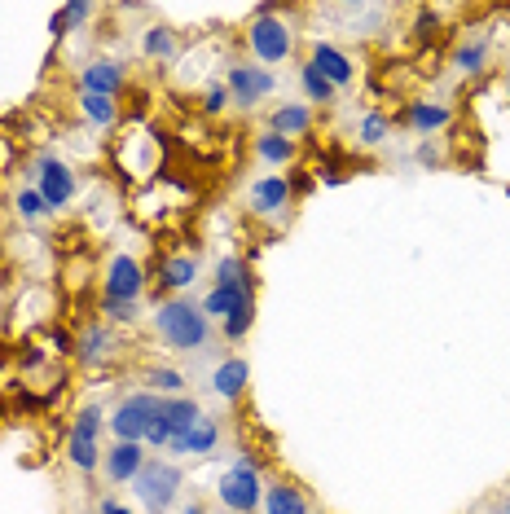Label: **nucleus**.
Masks as SVG:
<instances>
[{
    "instance_id": "obj_3",
    "label": "nucleus",
    "mask_w": 510,
    "mask_h": 514,
    "mask_svg": "<svg viewBox=\"0 0 510 514\" xmlns=\"http://www.w3.org/2000/svg\"><path fill=\"white\" fill-rule=\"evenodd\" d=\"M216 497L225 510L234 514H255V506L264 501V484H260V462L255 457H238L216 484Z\"/></svg>"
},
{
    "instance_id": "obj_28",
    "label": "nucleus",
    "mask_w": 510,
    "mask_h": 514,
    "mask_svg": "<svg viewBox=\"0 0 510 514\" xmlns=\"http://www.w3.org/2000/svg\"><path fill=\"white\" fill-rule=\"evenodd\" d=\"M93 14V5L88 0H71V5H62L58 14H53V22H49V31H53V40H62L71 27H80V22Z\"/></svg>"
},
{
    "instance_id": "obj_4",
    "label": "nucleus",
    "mask_w": 510,
    "mask_h": 514,
    "mask_svg": "<svg viewBox=\"0 0 510 514\" xmlns=\"http://www.w3.org/2000/svg\"><path fill=\"white\" fill-rule=\"evenodd\" d=\"M159 409L163 400L154 396V391H132L115 405L110 413V431H115V440H128V444H146V431L159 422Z\"/></svg>"
},
{
    "instance_id": "obj_38",
    "label": "nucleus",
    "mask_w": 510,
    "mask_h": 514,
    "mask_svg": "<svg viewBox=\"0 0 510 514\" xmlns=\"http://www.w3.org/2000/svg\"><path fill=\"white\" fill-rule=\"evenodd\" d=\"M185 514H207L203 506H185Z\"/></svg>"
},
{
    "instance_id": "obj_11",
    "label": "nucleus",
    "mask_w": 510,
    "mask_h": 514,
    "mask_svg": "<svg viewBox=\"0 0 510 514\" xmlns=\"http://www.w3.org/2000/svg\"><path fill=\"white\" fill-rule=\"evenodd\" d=\"M146 466V449L141 444H128V440H115V449L102 453V471L110 484H132Z\"/></svg>"
},
{
    "instance_id": "obj_34",
    "label": "nucleus",
    "mask_w": 510,
    "mask_h": 514,
    "mask_svg": "<svg viewBox=\"0 0 510 514\" xmlns=\"http://www.w3.org/2000/svg\"><path fill=\"white\" fill-rule=\"evenodd\" d=\"M251 326H255V308H247V312H238V317L225 321V339H242Z\"/></svg>"
},
{
    "instance_id": "obj_12",
    "label": "nucleus",
    "mask_w": 510,
    "mask_h": 514,
    "mask_svg": "<svg viewBox=\"0 0 510 514\" xmlns=\"http://www.w3.org/2000/svg\"><path fill=\"white\" fill-rule=\"evenodd\" d=\"M124 88V66L110 62V58H97L84 66L80 75V93H97V97H115Z\"/></svg>"
},
{
    "instance_id": "obj_21",
    "label": "nucleus",
    "mask_w": 510,
    "mask_h": 514,
    "mask_svg": "<svg viewBox=\"0 0 510 514\" xmlns=\"http://www.w3.org/2000/svg\"><path fill=\"white\" fill-rule=\"evenodd\" d=\"M66 457H71L75 471H97V466H102V449H97V435L71 431V440H66Z\"/></svg>"
},
{
    "instance_id": "obj_23",
    "label": "nucleus",
    "mask_w": 510,
    "mask_h": 514,
    "mask_svg": "<svg viewBox=\"0 0 510 514\" xmlns=\"http://www.w3.org/2000/svg\"><path fill=\"white\" fill-rule=\"evenodd\" d=\"M255 154H260L264 163H273V167H286L295 159V141L277 137V132H260V137H255Z\"/></svg>"
},
{
    "instance_id": "obj_13",
    "label": "nucleus",
    "mask_w": 510,
    "mask_h": 514,
    "mask_svg": "<svg viewBox=\"0 0 510 514\" xmlns=\"http://www.w3.org/2000/svg\"><path fill=\"white\" fill-rule=\"evenodd\" d=\"M308 62H313L317 71L326 75V80L335 84V88L352 84V75H357V66H352V58H348V53H339L335 44H326V40H317V44H313V58H308Z\"/></svg>"
},
{
    "instance_id": "obj_24",
    "label": "nucleus",
    "mask_w": 510,
    "mask_h": 514,
    "mask_svg": "<svg viewBox=\"0 0 510 514\" xmlns=\"http://www.w3.org/2000/svg\"><path fill=\"white\" fill-rule=\"evenodd\" d=\"M299 84H304V97H308V102H321V106H326V102H335V93H339V88L330 84L326 75H321L317 66H313V62H304V66H299Z\"/></svg>"
},
{
    "instance_id": "obj_33",
    "label": "nucleus",
    "mask_w": 510,
    "mask_h": 514,
    "mask_svg": "<svg viewBox=\"0 0 510 514\" xmlns=\"http://www.w3.org/2000/svg\"><path fill=\"white\" fill-rule=\"evenodd\" d=\"M71 431L97 435V431H102V409H97V405H84L80 413H75V427H71Z\"/></svg>"
},
{
    "instance_id": "obj_37",
    "label": "nucleus",
    "mask_w": 510,
    "mask_h": 514,
    "mask_svg": "<svg viewBox=\"0 0 510 514\" xmlns=\"http://www.w3.org/2000/svg\"><path fill=\"white\" fill-rule=\"evenodd\" d=\"M102 514H132V510H128V506H119L115 497H106V501H102Z\"/></svg>"
},
{
    "instance_id": "obj_26",
    "label": "nucleus",
    "mask_w": 510,
    "mask_h": 514,
    "mask_svg": "<svg viewBox=\"0 0 510 514\" xmlns=\"http://www.w3.org/2000/svg\"><path fill=\"white\" fill-rule=\"evenodd\" d=\"M146 391H154V396H185V374L181 370H168V365H150L146 370Z\"/></svg>"
},
{
    "instance_id": "obj_7",
    "label": "nucleus",
    "mask_w": 510,
    "mask_h": 514,
    "mask_svg": "<svg viewBox=\"0 0 510 514\" xmlns=\"http://www.w3.org/2000/svg\"><path fill=\"white\" fill-rule=\"evenodd\" d=\"M229 97H234L238 106H255V102H264V97H273V88H277V75L269 71V66H251V62H234L229 66Z\"/></svg>"
},
{
    "instance_id": "obj_14",
    "label": "nucleus",
    "mask_w": 510,
    "mask_h": 514,
    "mask_svg": "<svg viewBox=\"0 0 510 514\" xmlns=\"http://www.w3.org/2000/svg\"><path fill=\"white\" fill-rule=\"evenodd\" d=\"M286 203H291V185H286L282 176H260V181L251 185V211L255 216H277Z\"/></svg>"
},
{
    "instance_id": "obj_8",
    "label": "nucleus",
    "mask_w": 510,
    "mask_h": 514,
    "mask_svg": "<svg viewBox=\"0 0 510 514\" xmlns=\"http://www.w3.org/2000/svg\"><path fill=\"white\" fill-rule=\"evenodd\" d=\"M141 290H146V268H141L137 255H115L106 264V299L115 304H137Z\"/></svg>"
},
{
    "instance_id": "obj_6",
    "label": "nucleus",
    "mask_w": 510,
    "mask_h": 514,
    "mask_svg": "<svg viewBox=\"0 0 510 514\" xmlns=\"http://www.w3.org/2000/svg\"><path fill=\"white\" fill-rule=\"evenodd\" d=\"M198 418H203V405H198L194 396H168L163 400V409H159V422L146 431V444L150 449H168L172 435L190 431Z\"/></svg>"
},
{
    "instance_id": "obj_17",
    "label": "nucleus",
    "mask_w": 510,
    "mask_h": 514,
    "mask_svg": "<svg viewBox=\"0 0 510 514\" xmlns=\"http://www.w3.org/2000/svg\"><path fill=\"white\" fill-rule=\"evenodd\" d=\"M313 128V110L308 106H299V102H286V106H277L273 110V119H269V132H277V137H304V132Z\"/></svg>"
},
{
    "instance_id": "obj_19",
    "label": "nucleus",
    "mask_w": 510,
    "mask_h": 514,
    "mask_svg": "<svg viewBox=\"0 0 510 514\" xmlns=\"http://www.w3.org/2000/svg\"><path fill=\"white\" fill-rule=\"evenodd\" d=\"M115 348H119V334L110 330V326H93V330L80 334V361L84 365H97L102 356H110Z\"/></svg>"
},
{
    "instance_id": "obj_31",
    "label": "nucleus",
    "mask_w": 510,
    "mask_h": 514,
    "mask_svg": "<svg viewBox=\"0 0 510 514\" xmlns=\"http://www.w3.org/2000/svg\"><path fill=\"white\" fill-rule=\"evenodd\" d=\"M387 128H392V124H387V119L383 115H365L361 119V145H383L387 141Z\"/></svg>"
},
{
    "instance_id": "obj_1",
    "label": "nucleus",
    "mask_w": 510,
    "mask_h": 514,
    "mask_svg": "<svg viewBox=\"0 0 510 514\" xmlns=\"http://www.w3.org/2000/svg\"><path fill=\"white\" fill-rule=\"evenodd\" d=\"M154 330L168 343L172 352H198L207 339H212V321L203 317V308H194L190 299H168L154 312Z\"/></svg>"
},
{
    "instance_id": "obj_22",
    "label": "nucleus",
    "mask_w": 510,
    "mask_h": 514,
    "mask_svg": "<svg viewBox=\"0 0 510 514\" xmlns=\"http://www.w3.org/2000/svg\"><path fill=\"white\" fill-rule=\"evenodd\" d=\"M194 277H198V260H194V255H172V260L159 268V282L168 290H190Z\"/></svg>"
},
{
    "instance_id": "obj_20",
    "label": "nucleus",
    "mask_w": 510,
    "mask_h": 514,
    "mask_svg": "<svg viewBox=\"0 0 510 514\" xmlns=\"http://www.w3.org/2000/svg\"><path fill=\"white\" fill-rule=\"evenodd\" d=\"M260 506H264V514H308V501L295 484H273Z\"/></svg>"
},
{
    "instance_id": "obj_18",
    "label": "nucleus",
    "mask_w": 510,
    "mask_h": 514,
    "mask_svg": "<svg viewBox=\"0 0 510 514\" xmlns=\"http://www.w3.org/2000/svg\"><path fill=\"white\" fill-rule=\"evenodd\" d=\"M405 124L414 128V132H423V137H431V132H440L449 124V106H440V102H414L405 110Z\"/></svg>"
},
{
    "instance_id": "obj_5",
    "label": "nucleus",
    "mask_w": 510,
    "mask_h": 514,
    "mask_svg": "<svg viewBox=\"0 0 510 514\" xmlns=\"http://www.w3.org/2000/svg\"><path fill=\"white\" fill-rule=\"evenodd\" d=\"M247 49L255 53V62L277 66V62L291 58V49H295V31L286 27V22H277L273 14H269V18H255L251 27H247Z\"/></svg>"
},
{
    "instance_id": "obj_10",
    "label": "nucleus",
    "mask_w": 510,
    "mask_h": 514,
    "mask_svg": "<svg viewBox=\"0 0 510 514\" xmlns=\"http://www.w3.org/2000/svg\"><path fill=\"white\" fill-rule=\"evenodd\" d=\"M198 308H203V317H207V321H229V317H238V312L255 308V290L216 282L212 290H207V299H203Z\"/></svg>"
},
{
    "instance_id": "obj_15",
    "label": "nucleus",
    "mask_w": 510,
    "mask_h": 514,
    "mask_svg": "<svg viewBox=\"0 0 510 514\" xmlns=\"http://www.w3.org/2000/svg\"><path fill=\"white\" fill-rule=\"evenodd\" d=\"M216 440H220V422L203 413V418H198L190 431L172 435L168 449H172V453H212V449H216Z\"/></svg>"
},
{
    "instance_id": "obj_25",
    "label": "nucleus",
    "mask_w": 510,
    "mask_h": 514,
    "mask_svg": "<svg viewBox=\"0 0 510 514\" xmlns=\"http://www.w3.org/2000/svg\"><path fill=\"white\" fill-rule=\"evenodd\" d=\"M80 110L88 119H93L97 128H110L119 124V102L115 97H97V93H80Z\"/></svg>"
},
{
    "instance_id": "obj_35",
    "label": "nucleus",
    "mask_w": 510,
    "mask_h": 514,
    "mask_svg": "<svg viewBox=\"0 0 510 514\" xmlns=\"http://www.w3.org/2000/svg\"><path fill=\"white\" fill-rule=\"evenodd\" d=\"M229 102H234V97H229V88H225V84H216V88H207L203 110H207V115H220V110H225Z\"/></svg>"
},
{
    "instance_id": "obj_2",
    "label": "nucleus",
    "mask_w": 510,
    "mask_h": 514,
    "mask_svg": "<svg viewBox=\"0 0 510 514\" xmlns=\"http://www.w3.org/2000/svg\"><path fill=\"white\" fill-rule=\"evenodd\" d=\"M181 466L163 462V457H150L146 466H141V475L132 479V488H137V501L146 506L150 514H168L176 506V497H181Z\"/></svg>"
},
{
    "instance_id": "obj_29",
    "label": "nucleus",
    "mask_w": 510,
    "mask_h": 514,
    "mask_svg": "<svg viewBox=\"0 0 510 514\" xmlns=\"http://www.w3.org/2000/svg\"><path fill=\"white\" fill-rule=\"evenodd\" d=\"M216 282H225V286H247V290H255V277H251V268H247V260H238V255H225V260L216 264Z\"/></svg>"
},
{
    "instance_id": "obj_30",
    "label": "nucleus",
    "mask_w": 510,
    "mask_h": 514,
    "mask_svg": "<svg viewBox=\"0 0 510 514\" xmlns=\"http://www.w3.org/2000/svg\"><path fill=\"white\" fill-rule=\"evenodd\" d=\"M141 49H146V58H172V53H176V36L168 27H150L146 40H141Z\"/></svg>"
},
{
    "instance_id": "obj_27",
    "label": "nucleus",
    "mask_w": 510,
    "mask_h": 514,
    "mask_svg": "<svg viewBox=\"0 0 510 514\" xmlns=\"http://www.w3.org/2000/svg\"><path fill=\"white\" fill-rule=\"evenodd\" d=\"M453 66H458L462 75H480L484 66H489V44H484V40H467L458 53H453Z\"/></svg>"
},
{
    "instance_id": "obj_32",
    "label": "nucleus",
    "mask_w": 510,
    "mask_h": 514,
    "mask_svg": "<svg viewBox=\"0 0 510 514\" xmlns=\"http://www.w3.org/2000/svg\"><path fill=\"white\" fill-rule=\"evenodd\" d=\"M44 211H49V207H44V198L36 194V189H22V194H18V216L22 220H40Z\"/></svg>"
},
{
    "instance_id": "obj_36",
    "label": "nucleus",
    "mask_w": 510,
    "mask_h": 514,
    "mask_svg": "<svg viewBox=\"0 0 510 514\" xmlns=\"http://www.w3.org/2000/svg\"><path fill=\"white\" fill-rule=\"evenodd\" d=\"M102 312L110 321H137V304H115V299H106Z\"/></svg>"
},
{
    "instance_id": "obj_16",
    "label": "nucleus",
    "mask_w": 510,
    "mask_h": 514,
    "mask_svg": "<svg viewBox=\"0 0 510 514\" xmlns=\"http://www.w3.org/2000/svg\"><path fill=\"white\" fill-rule=\"evenodd\" d=\"M247 378H251V365L242 361V356H229V361H220L212 370V391L220 400H238L242 387H247Z\"/></svg>"
},
{
    "instance_id": "obj_9",
    "label": "nucleus",
    "mask_w": 510,
    "mask_h": 514,
    "mask_svg": "<svg viewBox=\"0 0 510 514\" xmlns=\"http://www.w3.org/2000/svg\"><path fill=\"white\" fill-rule=\"evenodd\" d=\"M36 194L44 198V207H49V211L71 207V198H75V172L66 163H58V159H40V167H36Z\"/></svg>"
}]
</instances>
